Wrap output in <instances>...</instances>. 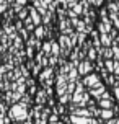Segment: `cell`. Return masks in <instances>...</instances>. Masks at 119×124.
Returning a JSON list of instances; mask_svg holds the SVG:
<instances>
[]
</instances>
